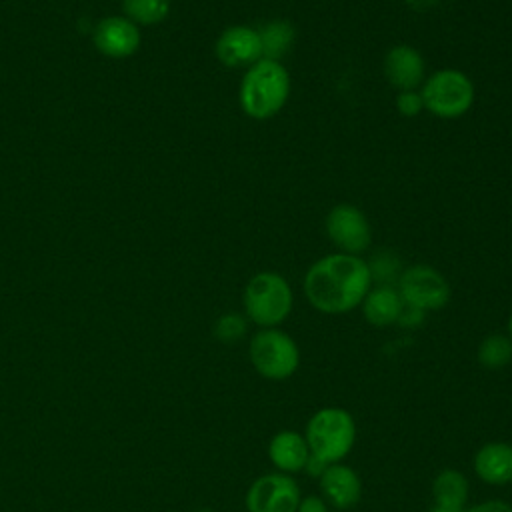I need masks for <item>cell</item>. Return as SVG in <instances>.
Masks as SVG:
<instances>
[{"instance_id": "obj_1", "label": "cell", "mask_w": 512, "mask_h": 512, "mask_svg": "<svg viewBox=\"0 0 512 512\" xmlns=\"http://www.w3.org/2000/svg\"><path fill=\"white\" fill-rule=\"evenodd\" d=\"M304 296L322 314H346L358 308L372 288L368 262L354 254L334 252L316 260L302 282Z\"/></svg>"}, {"instance_id": "obj_2", "label": "cell", "mask_w": 512, "mask_h": 512, "mask_svg": "<svg viewBox=\"0 0 512 512\" xmlns=\"http://www.w3.org/2000/svg\"><path fill=\"white\" fill-rule=\"evenodd\" d=\"M290 96V76L282 62L260 58L240 80L238 100L246 116L268 120L278 114Z\"/></svg>"}, {"instance_id": "obj_3", "label": "cell", "mask_w": 512, "mask_h": 512, "mask_svg": "<svg viewBox=\"0 0 512 512\" xmlns=\"http://www.w3.org/2000/svg\"><path fill=\"white\" fill-rule=\"evenodd\" d=\"M302 434L314 458L336 464L344 462L356 444V422L346 408L324 406L308 418Z\"/></svg>"}, {"instance_id": "obj_4", "label": "cell", "mask_w": 512, "mask_h": 512, "mask_svg": "<svg viewBox=\"0 0 512 512\" xmlns=\"http://www.w3.org/2000/svg\"><path fill=\"white\" fill-rule=\"evenodd\" d=\"M244 316L258 328H278L292 312L294 294L278 272H258L244 286Z\"/></svg>"}, {"instance_id": "obj_5", "label": "cell", "mask_w": 512, "mask_h": 512, "mask_svg": "<svg viewBox=\"0 0 512 512\" xmlns=\"http://www.w3.org/2000/svg\"><path fill=\"white\" fill-rule=\"evenodd\" d=\"M252 368L266 380H286L300 366V348L296 340L280 328H260L248 342Z\"/></svg>"}, {"instance_id": "obj_6", "label": "cell", "mask_w": 512, "mask_h": 512, "mask_svg": "<svg viewBox=\"0 0 512 512\" xmlns=\"http://www.w3.org/2000/svg\"><path fill=\"white\" fill-rule=\"evenodd\" d=\"M424 110L430 114L452 120L466 114L474 104L472 80L456 68H442L430 74L420 88Z\"/></svg>"}, {"instance_id": "obj_7", "label": "cell", "mask_w": 512, "mask_h": 512, "mask_svg": "<svg viewBox=\"0 0 512 512\" xmlns=\"http://www.w3.org/2000/svg\"><path fill=\"white\" fill-rule=\"evenodd\" d=\"M396 288L404 304L424 312L440 310L450 300L448 280L428 264H412L404 268Z\"/></svg>"}, {"instance_id": "obj_8", "label": "cell", "mask_w": 512, "mask_h": 512, "mask_svg": "<svg viewBox=\"0 0 512 512\" xmlns=\"http://www.w3.org/2000/svg\"><path fill=\"white\" fill-rule=\"evenodd\" d=\"M302 490L294 476L266 472L252 480L246 490V512H296Z\"/></svg>"}, {"instance_id": "obj_9", "label": "cell", "mask_w": 512, "mask_h": 512, "mask_svg": "<svg viewBox=\"0 0 512 512\" xmlns=\"http://www.w3.org/2000/svg\"><path fill=\"white\" fill-rule=\"evenodd\" d=\"M326 234L344 254L360 256L372 242V230L364 212L352 204H336L326 216Z\"/></svg>"}, {"instance_id": "obj_10", "label": "cell", "mask_w": 512, "mask_h": 512, "mask_svg": "<svg viewBox=\"0 0 512 512\" xmlns=\"http://www.w3.org/2000/svg\"><path fill=\"white\" fill-rule=\"evenodd\" d=\"M92 42L102 56L122 60L138 52L142 36L140 28L126 16H106L96 24Z\"/></svg>"}, {"instance_id": "obj_11", "label": "cell", "mask_w": 512, "mask_h": 512, "mask_svg": "<svg viewBox=\"0 0 512 512\" xmlns=\"http://www.w3.org/2000/svg\"><path fill=\"white\" fill-rule=\"evenodd\" d=\"M318 488L326 504L340 512L352 510L362 498V480L358 472L344 462L328 464L318 478Z\"/></svg>"}, {"instance_id": "obj_12", "label": "cell", "mask_w": 512, "mask_h": 512, "mask_svg": "<svg viewBox=\"0 0 512 512\" xmlns=\"http://www.w3.org/2000/svg\"><path fill=\"white\" fill-rule=\"evenodd\" d=\"M216 58L228 68H248L262 58V42L258 28L244 24L228 26L216 40Z\"/></svg>"}, {"instance_id": "obj_13", "label": "cell", "mask_w": 512, "mask_h": 512, "mask_svg": "<svg viewBox=\"0 0 512 512\" xmlns=\"http://www.w3.org/2000/svg\"><path fill=\"white\" fill-rule=\"evenodd\" d=\"M424 72L422 54L408 44H396L384 56V76L398 92L420 88L426 80Z\"/></svg>"}, {"instance_id": "obj_14", "label": "cell", "mask_w": 512, "mask_h": 512, "mask_svg": "<svg viewBox=\"0 0 512 512\" xmlns=\"http://www.w3.org/2000/svg\"><path fill=\"white\" fill-rule=\"evenodd\" d=\"M266 454L276 472L290 474V476L304 472L310 460L306 438L302 432H296V430L276 432L268 442Z\"/></svg>"}, {"instance_id": "obj_15", "label": "cell", "mask_w": 512, "mask_h": 512, "mask_svg": "<svg viewBox=\"0 0 512 512\" xmlns=\"http://www.w3.org/2000/svg\"><path fill=\"white\" fill-rule=\"evenodd\" d=\"M474 474L488 486L512 484V444L494 440L482 444L472 460Z\"/></svg>"}, {"instance_id": "obj_16", "label": "cell", "mask_w": 512, "mask_h": 512, "mask_svg": "<svg viewBox=\"0 0 512 512\" xmlns=\"http://www.w3.org/2000/svg\"><path fill=\"white\" fill-rule=\"evenodd\" d=\"M360 308L368 324L376 328H386L398 322L404 302L396 286H372L364 296Z\"/></svg>"}, {"instance_id": "obj_17", "label": "cell", "mask_w": 512, "mask_h": 512, "mask_svg": "<svg viewBox=\"0 0 512 512\" xmlns=\"http://www.w3.org/2000/svg\"><path fill=\"white\" fill-rule=\"evenodd\" d=\"M470 496V482L464 472L456 468L440 470L432 480V498L436 506L464 510Z\"/></svg>"}, {"instance_id": "obj_18", "label": "cell", "mask_w": 512, "mask_h": 512, "mask_svg": "<svg viewBox=\"0 0 512 512\" xmlns=\"http://www.w3.org/2000/svg\"><path fill=\"white\" fill-rule=\"evenodd\" d=\"M260 42H262V58L268 60H278L288 54L296 40V28L290 20L276 18L266 22L264 26L258 28Z\"/></svg>"}, {"instance_id": "obj_19", "label": "cell", "mask_w": 512, "mask_h": 512, "mask_svg": "<svg viewBox=\"0 0 512 512\" xmlns=\"http://www.w3.org/2000/svg\"><path fill=\"white\" fill-rule=\"evenodd\" d=\"M478 364L486 370H500L512 362V340L508 334H488L480 340L476 350Z\"/></svg>"}, {"instance_id": "obj_20", "label": "cell", "mask_w": 512, "mask_h": 512, "mask_svg": "<svg viewBox=\"0 0 512 512\" xmlns=\"http://www.w3.org/2000/svg\"><path fill=\"white\" fill-rule=\"evenodd\" d=\"M122 10L138 28L156 26L168 18L170 0H122Z\"/></svg>"}, {"instance_id": "obj_21", "label": "cell", "mask_w": 512, "mask_h": 512, "mask_svg": "<svg viewBox=\"0 0 512 512\" xmlns=\"http://www.w3.org/2000/svg\"><path fill=\"white\" fill-rule=\"evenodd\" d=\"M368 270H370L372 282H376V286H396L404 268H402L400 258L394 252L380 250L368 262Z\"/></svg>"}, {"instance_id": "obj_22", "label": "cell", "mask_w": 512, "mask_h": 512, "mask_svg": "<svg viewBox=\"0 0 512 512\" xmlns=\"http://www.w3.org/2000/svg\"><path fill=\"white\" fill-rule=\"evenodd\" d=\"M246 332H248V318L238 312H226L218 316V320L214 322V336L224 344L242 340Z\"/></svg>"}, {"instance_id": "obj_23", "label": "cell", "mask_w": 512, "mask_h": 512, "mask_svg": "<svg viewBox=\"0 0 512 512\" xmlns=\"http://www.w3.org/2000/svg\"><path fill=\"white\" fill-rule=\"evenodd\" d=\"M396 108L406 118L418 116L424 110V100H422L420 90H402V92H398Z\"/></svg>"}, {"instance_id": "obj_24", "label": "cell", "mask_w": 512, "mask_h": 512, "mask_svg": "<svg viewBox=\"0 0 512 512\" xmlns=\"http://www.w3.org/2000/svg\"><path fill=\"white\" fill-rule=\"evenodd\" d=\"M296 512H330V506L320 494H302Z\"/></svg>"}, {"instance_id": "obj_25", "label": "cell", "mask_w": 512, "mask_h": 512, "mask_svg": "<svg viewBox=\"0 0 512 512\" xmlns=\"http://www.w3.org/2000/svg\"><path fill=\"white\" fill-rule=\"evenodd\" d=\"M464 512H512V504L500 498H490L464 508Z\"/></svg>"}, {"instance_id": "obj_26", "label": "cell", "mask_w": 512, "mask_h": 512, "mask_svg": "<svg viewBox=\"0 0 512 512\" xmlns=\"http://www.w3.org/2000/svg\"><path fill=\"white\" fill-rule=\"evenodd\" d=\"M424 316H426V312H424V310L404 304V308H402V312H400V316H398V322H396V324H400V326H404V328H416V326H420V324H422Z\"/></svg>"}, {"instance_id": "obj_27", "label": "cell", "mask_w": 512, "mask_h": 512, "mask_svg": "<svg viewBox=\"0 0 512 512\" xmlns=\"http://www.w3.org/2000/svg\"><path fill=\"white\" fill-rule=\"evenodd\" d=\"M328 464H324V462H320L318 458H314L312 454H310V460H308V464H306V468H304V472L308 474V476H314V478H320V474L324 472V468H326Z\"/></svg>"}, {"instance_id": "obj_28", "label": "cell", "mask_w": 512, "mask_h": 512, "mask_svg": "<svg viewBox=\"0 0 512 512\" xmlns=\"http://www.w3.org/2000/svg\"><path fill=\"white\" fill-rule=\"evenodd\" d=\"M430 512H464V510H454V508H444V506H432Z\"/></svg>"}, {"instance_id": "obj_29", "label": "cell", "mask_w": 512, "mask_h": 512, "mask_svg": "<svg viewBox=\"0 0 512 512\" xmlns=\"http://www.w3.org/2000/svg\"><path fill=\"white\" fill-rule=\"evenodd\" d=\"M508 336H510V340H512V312H510V316H508Z\"/></svg>"}, {"instance_id": "obj_30", "label": "cell", "mask_w": 512, "mask_h": 512, "mask_svg": "<svg viewBox=\"0 0 512 512\" xmlns=\"http://www.w3.org/2000/svg\"><path fill=\"white\" fill-rule=\"evenodd\" d=\"M196 512H216V510H212V508H200V510H196Z\"/></svg>"}, {"instance_id": "obj_31", "label": "cell", "mask_w": 512, "mask_h": 512, "mask_svg": "<svg viewBox=\"0 0 512 512\" xmlns=\"http://www.w3.org/2000/svg\"><path fill=\"white\" fill-rule=\"evenodd\" d=\"M330 512H340V510H330Z\"/></svg>"}]
</instances>
